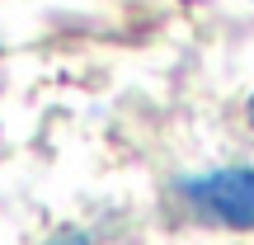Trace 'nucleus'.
I'll list each match as a JSON object with an SVG mask.
<instances>
[{
	"instance_id": "1",
	"label": "nucleus",
	"mask_w": 254,
	"mask_h": 245,
	"mask_svg": "<svg viewBox=\"0 0 254 245\" xmlns=\"http://www.w3.org/2000/svg\"><path fill=\"white\" fill-rule=\"evenodd\" d=\"M179 198L198 217L226 231H254V165H221L207 174H189L179 184Z\"/></svg>"
},
{
	"instance_id": "2",
	"label": "nucleus",
	"mask_w": 254,
	"mask_h": 245,
	"mask_svg": "<svg viewBox=\"0 0 254 245\" xmlns=\"http://www.w3.org/2000/svg\"><path fill=\"white\" fill-rule=\"evenodd\" d=\"M52 245H85L80 236H62V241H52Z\"/></svg>"
},
{
	"instance_id": "3",
	"label": "nucleus",
	"mask_w": 254,
	"mask_h": 245,
	"mask_svg": "<svg viewBox=\"0 0 254 245\" xmlns=\"http://www.w3.org/2000/svg\"><path fill=\"white\" fill-rule=\"evenodd\" d=\"M250 123H254V94H250Z\"/></svg>"
}]
</instances>
